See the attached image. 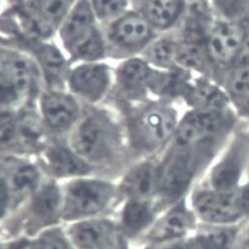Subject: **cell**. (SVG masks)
I'll return each mask as SVG.
<instances>
[{
    "label": "cell",
    "mask_w": 249,
    "mask_h": 249,
    "mask_svg": "<svg viewBox=\"0 0 249 249\" xmlns=\"http://www.w3.org/2000/svg\"><path fill=\"white\" fill-rule=\"evenodd\" d=\"M61 191V220L69 224L100 216L118 199L117 185L88 176L70 180Z\"/></svg>",
    "instance_id": "6da1fadb"
},
{
    "label": "cell",
    "mask_w": 249,
    "mask_h": 249,
    "mask_svg": "<svg viewBox=\"0 0 249 249\" xmlns=\"http://www.w3.org/2000/svg\"><path fill=\"white\" fill-rule=\"evenodd\" d=\"M16 212H19V217L14 229L20 232V238H33L48 229L59 226L62 222L61 187L53 179L43 181Z\"/></svg>",
    "instance_id": "7a4b0ae2"
},
{
    "label": "cell",
    "mask_w": 249,
    "mask_h": 249,
    "mask_svg": "<svg viewBox=\"0 0 249 249\" xmlns=\"http://www.w3.org/2000/svg\"><path fill=\"white\" fill-rule=\"evenodd\" d=\"M230 126L231 123L225 111L195 109L177 124L172 143L181 146L212 147L219 150Z\"/></svg>",
    "instance_id": "3957f363"
},
{
    "label": "cell",
    "mask_w": 249,
    "mask_h": 249,
    "mask_svg": "<svg viewBox=\"0 0 249 249\" xmlns=\"http://www.w3.org/2000/svg\"><path fill=\"white\" fill-rule=\"evenodd\" d=\"M189 203L203 226L225 227L247 222L237 198V190L223 192L200 184L192 189Z\"/></svg>",
    "instance_id": "277c9868"
},
{
    "label": "cell",
    "mask_w": 249,
    "mask_h": 249,
    "mask_svg": "<svg viewBox=\"0 0 249 249\" xmlns=\"http://www.w3.org/2000/svg\"><path fill=\"white\" fill-rule=\"evenodd\" d=\"M71 148L93 167L108 161L117 149V138L111 124L103 118H86L75 130Z\"/></svg>",
    "instance_id": "5b68a950"
},
{
    "label": "cell",
    "mask_w": 249,
    "mask_h": 249,
    "mask_svg": "<svg viewBox=\"0 0 249 249\" xmlns=\"http://www.w3.org/2000/svg\"><path fill=\"white\" fill-rule=\"evenodd\" d=\"M199 224L187 196L164 210L140 240L144 245L181 240L195 232Z\"/></svg>",
    "instance_id": "8992f818"
},
{
    "label": "cell",
    "mask_w": 249,
    "mask_h": 249,
    "mask_svg": "<svg viewBox=\"0 0 249 249\" xmlns=\"http://www.w3.org/2000/svg\"><path fill=\"white\" fill-rule=\"evenodd\" d=\"M249 161V141L238 138L210 170L201 183L212 189L233 192L244 183L243 177Z\"/></svg>",
    "instance_id": "52a82bcc"
},
{
    "label": "cell",
    "mask_w": 249,
    "mask_h": 249,
    "mask_svg": "<svg viewBox=\"0 0 249 249\" xmlns=\"http://www.w3.org/2000/svg\"><path fill=\"white\" fill-rule=\"evenodd\" d=\"M175 113L166 107H150L141 114L134 126L135 146L152 151L173 138L177 128Z\"/></svg>",
    "instance_id": "ba28073f"
},
{
    "label": "cell",
    "mask_w": 249,
    "mask_h": 249,
    "mask_svg": "<svg viewBox=\"0 0 249 249\" xmlns=\"http://www.w3.org/2000/svg\"><path fill=\"white\" fill-rule=\"evenodd\" d=\"M247 34L246 26L240 22L222 19L212 23L206 37L211 64L233 67Z\"/></svg>",
    "instance_id": "9c48e42d"
},
{
    "label": "cell",
    "mask_w": 249,
    "mask_h": 249,
    "mask_svg": "<svg viewBox=\"0 0 249 249\" xmlns=\"http://www.w3.org/2000/svg\"><path fill=\"white\" fill-rule=\"evenodd\" d=\"M34 71L15 53H0V106H9L32 88Z\"/></svg>",
    "instance_id": "30bf717a"
},
{
    "label": "cell",
    "mask_w": 249,
    "mask_h": 249,
    "mask_svg": "<svg viewBox=\"0 0 249 249\" xmlns=\"http://www.w3.org/2000/svg\"><path fill=\"white\" fill-rule=\"evenodd\" d=\"M66 232L74 249H108L124 238L118 223L102 215L71 223Z\"/></svg>",
    "instance_id": "8fae6325"
},
{
    "label": "cell",
    "mask_w": 249,
    "mask_h": 249,
    "mask_svg": "<svg viewBox=\"0 0 249 249\" xmlns=\"http://www.w3.org/2000/svg\"><path fill=\"white\" fill-rule=\"evenodd\" d=\"M160 190V161L147 160L137 164L117 185L118 199L158 200Z\"/></svg>",
    "instance_id": "7c38bea8"
},
{
    "label": "cell",
    "mask_w": 249,
    "mask_h": 249,
    "mask_svg": "<svg viewBox=\"0 0 249 249\" xmlns=\"http://www.w3.org/2000/svg\"><path fill=\"white\" fill-rule=\"evenodd\" d=\"M243 224L225 227L202 226L181 240L145 245L143 249H235Z\"/></svg>",
    "instance_id": "4fadbf2b"
},
{
    "label": "cell",
    "mask_w": 249,
    "mask_h": 249,
    "mask_svg": "<svg viewBox=\"0 0 249 249\" xmlns=\"http://www.w3.org/2000/svg\"><path fill=\"white\" fill-rule=\"evenodd\" d=\"M45 142L44 129L33 117L0 127V150L38 152L45 149Z\"/></svg>",
    "instance_id": "5bb4252c"
},
{
    "label": "cell",
    "mask_w": 249,
    "mask_h": 249,
    "mask_svg": "<svg viewBox=\"0 0 249 249\" xmlns=\"http://www.w3.org/2000/svg\"><path fill=\"white\" fill-rule=\"evenodd\" d=\"M123 202L118 226L126 239H140L162 213L158 200L128 199Z\"/></svg>",
    "instance_id": "9a60e30c"
},
{
    "label": "cell",
    "mask_w": 249,
    "mask_h": 249,
    "mask_svg": "<svg viewBox=\"0 0 249 249\" xmlns=\"http://www.w3.org/2000/svg\"><path fill=\"white\" fill-rule=\"evenodd\" d=\"M43 164L51 179H75L89 176L93 167L72 149L52 145L44 149Z\"/></svg>",
    "instance_id": "2e32d148"
},
{
    "label": "cell",
    "mask_w": 249,
    "mask_h": 249,
    "mask_svg": "<svg viewBox=\"0 0 249 249\" xmlns=\"http://www.w3.org/2000/svg\"><path fill=\"white\" fill-rule=\"evenodd\" d=\"M21 12L36 32L49 34L65 16L72 0H18Z\"/></svg>",
    "instance_id": "e0dca14e"
},
{
    "label": "cell",
    "mask_w": 249,
    "mask_h": 249,
    "mask_svg": "<svg viewBox=\"0 0 249 249\" xmlns=\"http://www.w3.org/2000/svg\"><path fill=\"white\" fill-rule=\"evenodd\" d=\"M8 183L12 211L16 212L43 183L42 172L34 164L20 161L5 179Z\"/></svg>",
    "instance_id": "ac0fdd59"
},
{
    "label": "cell",
    "mask_w": 249,
    "mask_h": 249,
    "mask_svg": "<svg viewBox=\"0 0 249 249\" xmlns=\"http://www.w3.org/2000/svg\"><path fill=\"white\" fill-rule=\"evenodd\" d=\"M112 41L123 48H140L152 38L150 24L138 14H128L117 21L110 32Z\"/></svg>",
    "instance_id": "d6986e66"
},
{
    "label": "cell",
    "mask_w": 249,
    "mask_h": 249,
    "mask_svg": "<svg viewBox=\"0 0 249 249\" xmlns=\"http://www.w3.org/2000/svg\"><path fill=\"white\" fill-rule=\"evenodd\" d=\"M108 78V71L104 66H84L73 71L71 86L79 95L95 101L106 91Z\"/></svg>",
    "instance_id": "ffe728a7"
},
{
    "label": "cell",
    "mask_w": 249,
    "mask_h": 249,
    "mask_svg": "<svg viewBox=\"0 0 249 249\" xmlns=\"http://www.w3.org/2000/svg\"><path fill=\"white\" fill-rule=\"evenodd\" d=\"M43 112L53 129L64 130L75 121L78 114L76 102L69 95L51 93L43 97Z\"/></svg>",
    "instance_id": "44dd1931"
},
{
    "label": "cell",
    "mask_w": 249,
    "mask_h": 249,
    "mask_svg": "<svg viewBox=\"0 0 249 249\" xmlns=\"http://www.w3.org/2000/svg\"><path fill=\"white\" fill-rule=\"evenodd\" d=\"M185 9V0H149L142 11L150 26L166 29L180 18Z\"/></svg>",
    "instance_id": "7402d4cb"
},
{
    "label": "cell",
    "mask_w": 249,
    "mask_h": 249,
    "mask_svg": "<svg viewBox=\"0 0 249 249\" xmlns=\"http://www.w3.org/2000/svg\"><path fill=\"white\" fill-rule=\"evenodd\" d=\"M185 98L196 109L225 111L228 98L219 88L204 81L189 84L184 93Z\"/></svg>",
    "instance_id": "603a6c76"
},
{
    "label": "cell",
    "mask_w": 249,
    "mask_h": 249,
    "mask_svg": "<svg viewBox=\"0 0 249 249\" xmlns=\"http://www.w3.org/2000/svg\"><path fill=\"white\" fill-rule=\"evenodd\" d=\"M153 71L141 59H132L119 71V79L124 88L136 94L142 93L149 86Z\"/></svg>",
    "instance_id": "cb8c5ba5"
},
{
    "label": "cell",
    "mask_w": 249,
    "mask_h": 249,
    "mask_svg": "<svg viewBox=\"0 0 249 249\" xmlns=\"http://www.w3.org/2000/svg\"><path fill=\"white\" fill-rule=\"evenodd\" d=\"M93 27V14L87 0H80L61 31L67 47Z\"/></svg>",
    "instance_id": "d4e9b609"
},
{
    "label": "cell",
    "mask_w": 249,
    "mask_h": 249,
    "mask_svg": "<svg viewBox=\"0 0 249 249\" xmlns=\"http://www.w3.org/2000/svg\"><path fill=\"white\" fill-rule=\"evenodd\" d=\"M68 48L75 57L83 59L101 57L104 52L102 38L94 26L72 42Z\"/></svg>",
    "instance_id": "484cf974"
},
{
    "label": "cell",
    "mask_w": 249,
    "mask_h": 249,
    "mask_svg": "<svg viewBox=\"0 0 249 249\" xmlns=\"http://www.w3.org/2000/svg\"><path fill=\"white\" fill-rule=\"evenodd\" d=\"M26 249H74L66 230L59 226L48 229L28 240Z\"/></svg>",
    "instance_id": "4316f807"
},
{
    "label": "cell",
    "mask_w": 249,
    "mask_h": 249,
    "mask_svg": "<svg viewBox=\"0 0 249 249\" xmlns=\"http://www.w3.org/2000/svg\"><path fill=\"white\" fill-rule=\"evenodd\" d=\"M179 43L163 39L153 44L148 50L147 56L151 62L161 68L174 70L178 66Z\"/></svg>",
    "instance_id": "83f0119b"
},
{
    "label": "cell",
    "mask_w": 249,
    "mask_h": 249,
    "mask_svg": "<svg viewBox=\"0 0 249 249\" xmlns=\"http://www.w3.org/2000/svg\"><path fill=\"white\" fill-rule=\"evenodd\" d=\"M213 4L225 20L244 24L249 18V0H213Z\"/></svg>",
    "instance_id": "f1b7e54d"
},
{
    "label": "cell",
    "mask_w": 249,
    "mask_h": 249,
    "mask_svg": "<svg viewBox=\"0 0 249 249\" xmlns=\"http://www.w3.org/2000/svg\"><path fill=\"white\" fill-rule=\"evenodd\" d=\"M40 58L46 71L48 78L51 81H55L60 78L65 61L60 53L51 47H43L41 49Z\"/></svg>",
    "instance_id": "f546056e"
},
{
    "label": "cell",
    "mask_w": 249,
    "mask_h": 249,
    "mask_svg": "<svg viewBox=\"0 0 249 249\" xmlns=\"http://www.w3.org/2000/svg\"><path fill=\"white\" fill-rule=\"evenodd\" d=\"M228 89L235 99L249 90V66L232 68L228 80Z\"/></svg>",
    "instance_id": "4dcf8cb0"
},
{
    "label": "cell",
    "mask_w": 249,
    "mask_h": 249,
    "mask_svg": "<svg viewBox=\"0 0 249 249\" xmlns=\"http://www.w3.org/2000/svg\"><path fill=\"white\" fill-rule=\"evenodd\" d=\"M127 5V0H94V8L100 17H112L119 14Z\"/></svg>",
    "instance_id": "1f68e13d"
},
{
    "label": "cell",
    "mask_w": 249,
    "mask_h": 249,
    "mask_svg": "<svg viewBox=\"0 0 249 249\" xmlns=\"http://www.w3.org/2000/svg\"><path fill=\"white\" fill-rule=\"evenodd\" d=\"M12 198L7 181L4 178H0V222L11 213Z\"/></svg>",
    "instance_id": "d6a6232c"
},
{
    "label": "cell",
    "mask_w": 249,
    "mask_h": 249,
    "mask_svg": "<svg viewBox=\"0 0 249 249\" xmlns=\"http://www.w3.org/2000/svg\"><path fill=\"white\" fill-rule=\"evenodd\" d=\"M237 198L246 221H249V180L237 189Z\"/></svg>",
    "instance_id": "836d02e7"
},
{
    "label": "cell",
    "mask_w": 249,
    "mask_h": 249,
    "mask_svg": "<svg viewBox=\"0 0 249 249\" xmlns=\"http://www.w3.org/2000/svg\"><path fill=\"white\" fill-rule=\"evenodd\" d=\"M244 66H249V32L245 37V40L241 46V49L232 68Z\"/></svg>",
    "instance_id": "e575fe53"
},
{
    "label": "cell",
    "mask_w": 249,
    "mask_h": 249,
    "mask_svg": "<svg viewBox=\"0 0 249 249\" xmlns=\"http://www.w3.org/2000/svg\"><path fill=\"white\" fill-rule=\"evenodd\" d=\"M235 249H249V221L243 225Z\"/></svg>",
    "instance_id": "d590c367"
},
{
    "label": "cell",
    "mask_w": 249,
    "mask_h": 249,
    "mask_svg": "<svg viewBox=\"0 0 249 249\" xmlns=\"http://www.w3.org/2000/svg\"><path fill=\"white\" fill-rule=\"evenodd\" d=\"M28 238H18L7 243H0V249H26Z\"/></svg>",
    "instance_id": "8d00e7d4"
},
{
    "label": "cell",
    "mask_w": 249,
    "mask_h": 249,
    "mask_svg": "<svg viewBox=\"0 0 249 249\" xmlns=\"http://www.w3.org/2000/svg\"><path fill=\"white\" fill-rule=\"evenodd\" d=\"M241 108L243 111H245L247 114H249V90L244 93L242 96H240L239 98H237Z\"/></svg>",
    "instance_id": "74e56055"
},
{
    "label": "cell",
    "mask_w": 249,
    "mask_h": 249,
    "mask_svg": "<svg viewBox=\"0 0 249 249\" xmlns=\"http://www.w3.org/2000/svg\"><path fill=\"white\" fill-rule=\"evenodd\" d=\"M108 249H129L128 246V239L123 238L120 242H118L116 245L108 248Z\"/></svg>",
    "instance_id": "f35d334b"
}]
</instances>
